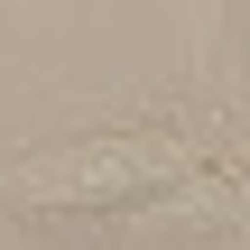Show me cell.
<instances>
[{"label":"cell","mask_w":250,"mask_h":250,"mask_svg":"<svg viewBox=\"0 0 250 250\" xmlns=\"http://www.w3.org/2000/svg\"><path fill=\"white\" fill-rule=\"evenodd\" d=\"M186 167H195L186 130L130 121V130H83V139H46L28 158H9L0 167V204L46 213V223H65V213H130V204L167 195Z\"/></svg>","instance_id":"6da1fadb"}]
</instances>
